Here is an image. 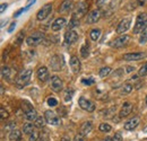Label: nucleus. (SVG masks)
Listing matches in <instances>:
<instances>
[{"mask_svg":"<svg viewBox=\"0 0 147 141\" xmlns=\"http://www.w3.org/2000/svg\"><path fill=\"white\" fill-rule=\"evenodd\" d=\"M31 77H32V70L31 69H24L18 73L17 78H16V87L17 88H24L25 86L28 85V83L31 81Z\"/></svg>","mask_w":147,"mask_h":141,"instance_id":"f257e3e1","label":"nucleus"},{"mask_svg":"<svg viewBox=\"0 0 147 141\" xmlns=\"http://www.w3.org/2000/svg\"><path fill=\"white\" fill-rule=\"evenodd\" d=\"M147 28V14L146 13H140L136 18V24L134 26V34H140L145 32Z\"/></svg>","mask_w":147,"mask_h":141,"instance_id":"f03ea898","label":"nucleus"},{"mask_svg":"<svg viewBox=\"0 0 147 141\" xmlns=\"http://www.w3.org/2000/svg\"><path fill=\"white\" fill-rule=\"evenodd\" d=\"M42 42H44V34L41 32H34L26 38V44L28 46H37Z\"/></svg>","mask_w":147,"mask_h":141,"instance_id":"7ed1b4c3","label":"nucleus"},{"mask_svg":"<svg viewBox=\"0 0 147 141\" xmlns=\"http://www.w3.org/2000/svg\"><path fill=\"white\" fill-rule=\"evenodd\" d=\"M131 41V37L126 34H122V35L118 36L117 38H114L112 42L110 43V46L112 48H115V49H120V48H123L126 45H128Z\"/></svg>","mask_w":147,"mask_h":141,"instance_id":"20e7f679","label":"nucleus"},{"mask_svg":"<svg viewBox=\"0 0 147 141\" xmlns=\"http://www.w3.org/2000/svg\"><path fill=\"white\" fill-rule=\"evenodd\" d=\"M65 66V60H63V56L62 55H59V54H55L51 56L50 59V67L51 69L55 71H60L62 70Z\"/></svg>","mask_w":147,"mask_h":141,"instance_id":"39448f33","label":"nucleus"},{"mask_svg":"<svg viewBox=\"0 0 147 141\" xmlns=\"http://www.w3.org/2000/svg\"><path fill=\"white\" fill-rule=\"evenodd\" d=\"M87 10H88V3H87V1L86 0H80L78 2V5L76 6V9H75L74 15L77 18H82L86 15Z\"/></svg>","mask_w":147,"mask_h":141,"instance_id":"423d86ee","label":"nucleus"},{"mask_svg":"<svg viewBox=\"0 0 147 141\" xmlns=\"http://www.w3.org/2000/svg\"><path fill=\"white\" fill-rule=\"evenodd\" d=\"M52 11V5L51 3H47L44 5L36 14V19L37 20H44L51 15Z\"/></svg>","mask_w":147,"mask_h":141,"instance_id":"0eeeda50","label":"nucleus"},{"mask_svg":"<svg viewBox=\"0 0 147 141\" xmlns=\"http://www.w3.org/2000/svg\"><path fill=\"white\" fill-rule=\"evenodd\" d=\"M130 26H131V19L130 18L127 17L121 19L120 23L117 26V33L120 34V35H122L123 33H126L129 28H130Z\"/></svg>","mask_w":147,"mask_h":141,"instance_id":"6e6552de","label":"nucleus"},{"mask_svg":"<svg viewBox=\"0 0 147 141\" xmlns=\"http://www.w3.org/2000/svg\"><path fill=\"white\" fill-rule=\"evenodd\" d=\"M50 87L55 93H60L63 88V81L59 76H52L51 77V83Z\"/></svg>","mask_w":147,"mask_h":141,"instance_id":"1a4fd4ad","label":"nucleus"},{"mask_svg":"<svg viewBox=\"0 0 147 141\" xmlns=\"http://www.w3.org/2000/svg\"><path fill=\"white\" fill-rule=\"evenodd\" d=\"M44 117H45L47 122L49 124H51V125H60V124H61V120L57 116V114H55V112H52V111H50V109L45 111Z\"/></svg>","mask_w":147,"mask_h":141,"instance_id":"9d476101","label":"nucleus"},{"mask_svg":"<svg viewBox=\"0 0 147 141\" xmlns=\"http://www.w3.org/2000/svg\"><path fill=\"white\" fill-rule=\"evenodd\" d=\"M78 104H79L82 109H84V111H86V112H94V109H95V105L93 104L90 99H87V98L84 97V96H82V97L78 99Z\"/></svg>","mask_w":147,"mask_h":141,"instance_id":"9b49d317","label":"nucleus"},{"mask_svg":"<svg viewBox=\"0 0 147 141\" xmlns=\"http://www.w3.org/2000/svg\"><path fill=\"white\" fill-rule=\"evenodd\" d=\"M78 33L74 30H68L65 34V43L67 45H71L74 43H76L78 41Z\"/></svg>","mask_w":147,"mask_h":141,"instance_id":"f8f14e48","label":"nucleus"},{"mask_svg":"<svg viewBox=\"0 0 147 141\" xmlns=\"http://www.w3.org/2000/svg\"><path fill=\"white\" fill-rule=\"evenodd\" d=\"M101 18V11L100 9H93L87 14V18H86V23L87 24H95L100 20Z\"/></svg>","mask_w":147,"mask_h":141,"instance_id":"ddd939ff","label":"nucleus"},{"mask_svg":"<svg viewBox=\"0 0 147 141\" xmlns=\"http://www.w3.org/2000/svg\"><path fill=\"white\" fill-rule=\"evenodd\" d=\"M146 56V53L144 52H134V53H126L123 54V60L126 61H139Z\"/></svg>","mask_w":147,"mask_h":141,"instance_id":"4468645a","label":"nucleus"},{"mask_svg":"<svg viewBox=\"0 0 147 141\" xmlns=\"http://www.w3.org/2000/svg\"><path fill=\"white\" fill-rule=\"evenodd\" d=\"M73 7H74L73 0H63L61 2V5H60L58 11L61 13V14H66V13H69L73 9Z\"/></svg>","mask_w":147,"mask_h":141,"instance_id":"2eb2a0df","label":"nucleus"},{"mask_svg":"<svg viewBox=\"0 0 147 141\" xmlns=\"http://www.w3.org/2000/svg\"><path fill=\"white\" fill-rule=\"evenodd\" d=\"M66 24H67L66 18H63V17L57 18L55 21L52 23V25H51V30H52L53 32H59L60 30H62V28L66 26Z\"/></svg>","mask_w":147,"mask_h":141,"instance_id":"dca6fc26","label":"nucleus"},{"mask_svg":"<svg viewBox=\"0 0 147 141\" xmlns=\"http://www.w3.org/2000/svg\"><path fill=\"white\" fill-rule=\"evenodd\" d=\"M139 122H140L139 116H134L132 119H130L129 121H127V122L125 123V130H127V131H132V130H135V129L139 125Z\"/></svg>","mask_w":147,"mask_h":141,"instance_id":"f3484780","label":"nucleus"},{"mask_svg":"<svg viewBox=\"0 0 147 141\" xmlns=\"http://www.w3.org/2000/svg\"><path fill=\"white\" fill-rule=\"evenodd\" d=\"M36 75H37L38 80H40V81H42V83H45V81L50 78L49 70H48V68H47V67H40V68L37 69Z\"/></svg>","mask_w":147,"mask_h":141,"instance_id":"a211bd4d","label":"nucleus"},{"mask_svg":"<svg viewBox=\"0 0 147 141\" xmlns=\"http://www.w3.org/2000/svg\"><path fill=\"white\" fill-rule=\"evenodd\" d=\"M69 64H70V68H71V70H73L74 73H78L79 71H80V61H79V59H78V56H76V55H71V58H70V60H69Z\"/></svg>","mask_w":147,"mask_h":141,"instance_id":"6ab92c4d","label":"nucleus"},{"mask_svg":"<svg viewBox=\"0 0 147 141\" xmlns=\"http://www.w3.org/2000/svg\"><path fill=\"white\" fill-rule=\"evenodd\" d=\"M132 108H134V105L131 104V103H129V102H126V103H123V105L121 107V111H120V113H119V116L122 119V117H127L129 114L132 112Z\"/></svg>","mask_w":147,"mask_h":141,"instance_id":"aec40b11","label":"nucleus"},{"mask_svg":"<svg viewBox=\"0 0 147 141\" xmlns=\"http://www.w3.org/2000/svg\"><path fill=\"white\" fill-rule=\"evenodd\" d=\"M92 129H93L92 122L91 121H87V122L83 123V125H82V128H80V134H83L85 137V136H87L92 131Z\"/></svg>","mask_w":147,"mask_h":141,"instance_id":"412c9836","label":"nucleus"},{"mask_svg":"<svg viewBox=\"0 0 147 141\" xmlns=\"http://www.w3.org/2000/svg\"><path fill=\"white\" fill-rule=\"evenodd\" d=\"M36 117H37V112L36 109H34L33 107L25 112V119L27 121H35Z\"/></svg>","mask_w":147,"mask_h":141,"instance_id":"4be33fe9","label":"nucleus"},{"mask_svg":"<svg viewBox=\"0 0 147 141\" xmlns=\"http://www.w3.org/2000/svg\"><path fill=\"white\" fill-rule=\"evenodd\" d=\"M20 137H22V132L18 131L17 129H15V130H13L11 132H9V136H8L9 140H11V141L20 140Z\"/></svg>","mask_w":147,"mask_h":141,"instance_id":"5701e85b","label":"nucleus"},{"mask_svg":"<svg viewBox=\"0 0 147 141\" xmlns=\"http://www.w3.org/2000/svg\"><path fill=\"white\" fill-rule=\"evenodd\" d=\"M35 131V125L32 123H26L24 124V126H23V132L25 133V134H32L33 132Z\"/></svg>","mask_w":147,"mask_h":141,"instance_id":"b1692460","label":"nucleus"},{"mask_svg":"<svg viewBox=\"0 0 147 141\" xmlns=\"http://www.w3.org/2000/svg\"><path fill=\"white\" fill-rule=\"evenodd\" d=\"M45 123H48V122H47L45 117H43V116H37L36 120L34 121V125H35V128H37V129H42V128H44Z\"/></svg>","mask_w":147,"mask_h":141,"instance_id":"393cba45","label":"nucleus"},{"mask_svg":"<svg viewBox=\"0 0 147 141\" xmlns=\"http://www.w3.org/2000/svg\"><path fill=\"white\" fill-rule=\"evenodd\" d=\"M10 68L9 67H2V69H1V77L5 79V80H7V81H9L10 80Z\"/></svg>","mask_w":147,"mask_h":141,"instance_id":"a878e982","label":"nucleus"},{"mask_svg":"<svg viewBox=\"0 0 147 141\" xmlns=\"http://www.w3.org/2000/svg\"><path fill=\"white\" fill-rule=\"evenodd\" d=\"M77 26H79V18H77L75 15H73L69 24H67V27H68V30H74Z\"/></svg>","mask_w":147,"mask_h":141,"instance_id":"bb28decb","label":"nucleus"},{"mask_svg":"<svg viewBox=\"0 0 147 141\" xmlns=\"http://www.w3.org/2000/svg\"><path fill=\"white\" fill-rule=\"evenodd\" d=\"M90 36H91L92 41L96 42L100 38V36H101V30L100 28H94V30H92L91 33H90Z\"/></svg>","mask_w":147,"mask_h":141,"instance_id":"cd10ccee","label":"nucleus"},{"mask_svg":"<svg viewBox=\"0 0 147 141\" xmlns=\"http://www.w3.org/2000/svg\"><path fill=\"white\" fill-rule=\"evenodd\" d=\"M110 72H111L110 67H103V68H101V69H100L98 75H100V77H101V78H105L107 76H109V73H110Z\"/></svg>","mask_w":147,"mask_h":141,"instance_id":"c85d7f7f","label":"nucleus"},{"mask_svg":"<svg viewBox=\"0 0 147 141\" xmlns=\"http://www.w3.org/2000/svg\"><path fill=\"white\" fill-rule=\"evenodd\" d=\"M80 54L83 58H87L88 54H90V46L87 44H84L82 48H80Z\"/></svg>","mask_w":147,"mask_h":141,"instance_id":"c756f323","label":"nucleus"},{"mask_svg":"<svg viewBox=\"0 0 147 141\" xmlns=\"http://www.w3.org/2000/svg\"><path fill=\"white\" fill-rule=\"evenodd\" d=\"M73 95H74V90L71 88H68L66 89V91H65V101L66 102H69V101H71V98H73Z\"/></svg>","mask_w":147,"mask_h":141,"instance_id":"7c9ffc66","label":"nucleus"},{"mask_svg":"<svg viewBox=\"0 0 147 141\" xmlns=\"http://www.w3.org/2000/svg\"><path fill=\"white\" fill-rule=\"evenodd\" d=\"M132 89H134V86H132L131 84H129V83H126V84H123V86H122V93H123V94H129V93L132 91Z\"/></svg>","mask_w":147,"mask_h":141,"instance_id":"2f4dec72","label":"nucleus"},{"mask_svg":"<svg viewBox=\"0 0 147 141\" xmlns=\"http://www.w3.org/2000/svg\"><path fill=\"white\" fill-rule=\"evenodd\" d=\"M98 129H100V131L101 132H110L111 131V125L108 123H101L100 124V126H98Z\"/></svg>","mask_w":147,"mask_h":141,"instance_id":"473e14b6","label":"nucleus"},{"mask_svg":"<svg viewBox=\"0 0 147 141\" xmlns=\"http://www.w3.org/2000/svg\"><path fill=\"white\" fill-rule=\"evenodd\" d=\"M24 37H25V33L24 32H19V34L17 35L16 40H15V44L18 46L22 44V42H24Z\"/></svg>","mask_w":147,"mask_h":141,"instance_id":"72a5a7b5","label":"nucleus"},{"mask_svg":"<svg viewBox=\"0 0 147 141\" xmlns=\"http://www.w3.org/2000/svg\"><path fill=\"white\" fill-rule=\"evenodd\" d=\"M139 43L140 44H147V32L145 31V32H143L142 33V35H140V37H139Z\"/></svg>","mask_w":147,"mask_h":141,"instance_id":"f704fd0d","label":"nucleus"},{"mask_svg":"<svg viewBox=\"0 0 147 141\" xmlns=\"http://www.w3.org/2000/svg\"><path fill=\"white\" fill-rule=\"evenodd\" d=\"M8 116H9L8 112L3 107H1L0 108V117H1V120H6V119H8Z\"/></svg>","mask_w":147,"mask_h":141,"instance_id":"c9c22d12","label":"nucleus"},{"mask_svg":"<svg viewBox=\"0 0 147 141\" xmlns=\"http://www.w3.org/2000/svg\"><path fill=\"white\" fill-rule=\"evenodd\" d=\"M47 103H48V105L51 106V107H55V106L58 105V101H57L55 98H53V97H50V98H48Z\"/></svg>","mask_w":147,"mask_h":141,"instance_id":"e433bc0d","label":"nucleus"},{"mask_svg":"<svg viewBox=\"0 0 147 141\" xmlns=\"http://www.w3.org/2000/svg\"><path fill=\"white\" fill-rule=\"evenodd\" d=\"M38 138H40V134L36 131H34L32 134H30V141H37Z\"/></svg>","mask_w":147,"mask_h":141,"instance_id":"4c0bfd02","label":"nucleus"},{"mask_svg":"<svg viewBox=\"0 0 147 141\" xmlns=\"http://www.w3.org/2000/svg\"><path fill=\"white\" fill-rule=\"evenodd\" d=\"M138 75H139L140 77H144V76H146L147 75V68L145 67V64L140 67V69H139V71H138Z\"/></svg>","mask_w":147,"mask_h":141,"instance_id":"58836bf2","label":"nucleus"},{"mask_svg":"<svg viewBox=\"0 0 147 141\" xmlns=\"http://www.w3.org/2000/svg\"><path fill=\"white\" fill-rule=\"evenodd\" d=\"M82 83H83L84 85L90 86V85H93V84L95 83V80H94V78H88V79H83V80H82Z\"/></svg>","mask_w":147,"mask_h":141,"instance_id":"ea45409f","label":"nucleus"},{"mask_svg":"<svg viewBox=\"0 0 147 141\" xmlns=\"http://www.w3.org/2000/svg\"><path fill=\"white\" fill-rule=\"evenodd\" d=\"M112 141H122V134H121V132H117L114 134V137L112 138Z\"/></svg>","mask_w":147,"mask_h":141,"instance_id":"a19ab883","label":"nucleus"},{"mask_svg":"<svg viewBox=\"0 0 147 141\" xmlns=\"http://www.w3.org/2000/svg\"><path fill=\"white\" fill-rule=\"evenodd\" d=\"M15 129H16V123H14V122H10V123L6 126V130L9 131V132H11V131L15 130Z\"/></svg>","mask_w":147,"mask_h":141,"instance_id":"79ce46f5","label":"nucleus"},{"mask_svg":"<svg viewBox=\"0 0 147 141\" xmlns=\"http://www.w3.org/2000/svg\"><path fill=\"white\" fill-rule=\"evenodd\" d=\"M73 141H85V137H84L83 134L78 133V134H76V136H75V138H74Z\"/></svg>","mask_w":147,"mask_h":141,"instance_id":"37998d69","label":"nucleus"},{"mask_svg":"<svg viewBox=\"0 0 147 141\" xmlns=\"http://www.w3.org/2000/svg\"><path fill=\"white\" fill-rule=\"evenodd\" d=\"M37 141H49V137H48L47 133H41V134H40V138H38Z\"/></svg>","mask_w":147,"mask_h":141,"instance_id":"c03bdc74","label":"nucleus"},{"mask_svg":"<svg viewBox=\"0 0 147 141\" xmlns=\"http://www.w3.org/2000/svg\"><path fill=\"white\" fill-rule=\"evenodd\" d=\"M15 27H16V21H13V23L10 24L9 28H8V33H11V32L15 30Z\"/></svg>","mask_w":147,"mask_h":141,"instance_id":"a18cd8bd","label":"nucleus"},{"mask_svg":"<svg viewBox=\"0 0 147 141\" xmlns=\"http://www.w3.org/2000/svg\"><path fill=\"white\" fill-rule=\"evenodd\" d=\"M105 1H107V0H96V6L101 8V7H102V6L105 3Z\"/></svg>","mask_w":147,"mask_h":141,"instance_id":"49530a36","label":"nucleus"},{"mask_svg":"<svg viewBox=\"0 0 147 141\" xmlns=\"http://www.w3.org/2000/svg\"><path fill=\"white\" fill-rule=\"evenodd\" d=\"M134 70H135V68H134V67H131V66H127V67H126V71H125V72L130 73V72H132Z\"/></svg>","mask_w":147,"mask_h":141,"instance_id":"de8ad7c7","label":"nucleus"},{"mask_svg":"<svg viewBox=\"0 0 147 141\" xmlns=\"http://www.w3.org/2000/svg\"><path fill=\"white\" fill-rule=\"evenodd\" d=\"M7 6H8L7 3H2V5H1V8H0V11H1V13H3V11H5V9L7 8Z\"/></svg>","mask_w":147,"mask_h":141,"instance_id":"09e8293b","label":"nucleus"},{"mask_svg":"<svg viewBox=\"0 0 147 141\" xmlns=\"http://www.w3.org/2000/svg\"><path fill=\"white\" fill-rule=\"evenodd\" d=\"M145 1H146V0H138V2H139V3L142 5V6H143V5L145 3Z\"/></svg>","mask_w":147,"mask_h":141,"instance_id":"8fccbe9b","label":"nucleus"},{"mask_svg":"<svg viewBox=\"0 0 147 141\" xmlns=\"http://www.w3.org/2000/svg\"><path fill=\"white\" fill-rule=\"evenodd\" d=\"M61 141H70V139H68V138H66V137H63V138L61 139Z\"/></svg>","mask_w":147,"mask_h":141,"instance_id":"3c124183","label":"nucleus"},{"mask_svg":"<svg viewBox=\"0 0 147 141\" xmlns=\"http://www.w3.org/2000/svg\"><path fill=\"white\" fill-rule=\"evenodd\" d=\"M103 141H112V139H111V138H109V137H107V138H105Z\"/></svg>","mask_w":147,"mask_h":141,"instance_id":"603ef678","label":"nucleus"},{"mask_svg":"<svg viewBox=\"0 0 147 141\" xmlns=\"http://www.w3.org/2000/svg\"><path fill=\"white\" fill-rule=\"evenodd\" d=\"M1 96H3V86H1Z\"/></svg>","mask_w":147,"mask_h":141,"instance_id":"864d4df0","label":"nucleus"},{"mask_svg":"<svg viewBox=\"0 0 147 141\" xmlns=\"http://www.w3.org/2000/svg\"><path fill=\"white\" fill-rule=\"evenodd\" d=\"M144 132H147V126L145 128V129H144Z\"/></svg>","mask_w":147,"mask_h":141,"instance_id":"5fc2aeb1","label":"nucleus"},{"mask_svg":"<svg viewBox=\"0 0 147 141\" xmlns=\"http://www.w3.org/2000/svg\"><path fill=\"white\" fill-rule=\"evenodd\" d=\"M145 67H146V68H147V62H146V63H145Z\"/></svg>","mask_w":147,"mask_h":141,"instance_id":"6e6d98bb","label":"nucleus"},{"mask_svg":"<svg viewBox=\"0 0 147 141\" xmlns=\"http://www.w3.org/2000/svg\"><path fill=\"white\" fill-rule=\"evenodd\" d=\"M146 105H147V96H146Z\"/></svg>","mask_w":147,"mask_h":141,"instance_id":"4d7b16f0","label":"nucleus"},{"mask_svg":"<svg viewBox=\"0 0 147 141\" xmlns=\"http://www.w3.org/2000/svg\"><path fill=\"white\" fill-rule=\"evenodd\" d=\"M18 141H22V140H18Z\"/></svg>","mask_w":147,"mask_h":141,"instance_id":"13d9d810","label":"nucleus"}]
</instances>
